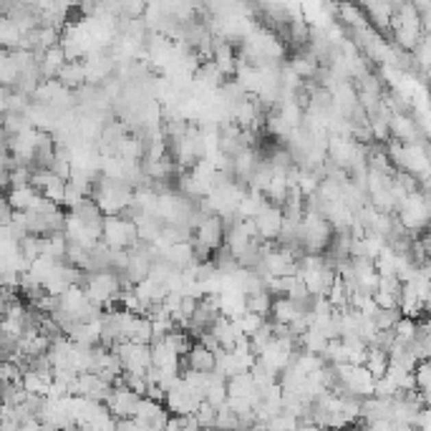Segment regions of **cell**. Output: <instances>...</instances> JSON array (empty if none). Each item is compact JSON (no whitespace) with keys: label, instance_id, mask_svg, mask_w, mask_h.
<instances>
[{"label":"cell","instance_id":"cell-1","mask_svg":"<svg viewBox=\"0 0 431 431\" xmlns=\"http://www.w3.org/2000/svg\"><path fill=\"white\" fill-rule=\"evenodd\" d=\"M225 235H227V227H225L222 214H212L195 230V240L192 243H199L204 247H210V250H217V247L225 245Z\"/></svg>","mask_w":431,"mask_h":431},{"label":"cell","instance_id":"cell-2","mask_svg":"<svg viewBox=\"0 0 431 431\" xmlns=\"http://www.w3.org/2000/svg\"><path fill=\"white\" fill-rule=\"evenodd\" d=\"M141 401V393H136L129 386H114L111 396L106 399V406L116 419H124V416H136V406Z\"/></svg>","mask_w":431,"mask_h":431},{"label":"cell","instance_id":"cell-3","mask_svg":"<svg viewBox=\"0 0 431 431\" xmlns=\"http://www.w3.org/2000/svg\"><path fill=\"white\" fill-rule=\"evenodd\" d=\"M255 222H258V230H260V237H262V240H278L282 232V225H285L282 207H278V204H267L265 210L255 217Z\"/></svg>","mask_w":431,"mask_h":431},{"label":"cell","instance_id":"cell-4","mask_svg":"<svg viewBox=\"0 0 431 431\" xmlns=\"http://www.w3.org/2000/svg\"><path fill=\"white\" fill-rule=\"evenodd\" d=\"M391 136H393V139L404 141V144L423 139L419 121H414V119L408 116V114H393V116H391Z\"/></svg>","mask_w":431,"mask_h":431},{"label":"cell","instance_id":"cell-5","mask_svg":"<svg viewBox=\"0 0 431 431\" xmlns=\"http://www.w3.org/2000/svg\"><path fill=\"white\" fill-rule=\"evenodd\" d=\"M58 81H61L66 88L76 91L79 86H84V81H88V66L76 61V58H71V61H66V66L58 71Z\"/></svg>","mask_w":431,"mask_h":431},{"label":"cell","instance_id":"cell-6","mask_svg":"<svg viewBox=\"0 0 431 431\" xmlns=\"http://www.w3.org/2000/svg\"><path fill=\"white\" fill-rule=\"evenodd\" d=\"M40 189H36L28 182V184H13V187L5 189V199H8L16 210H33V204L38 199Z\"/></svg>","mask_w":431,"mask_h":431},{"label":"cell","instance_id":"cell-7","mask_svg":"<svg viewBox=\"0 0 431 431\" xmlns=\"http://www.w3.org/2000/svg\"><path fill=\"white\" fill-rule=\"evenodd\" d=\"M187 363L189 369H197V371H214L217 369V353L207 348L204 343L195 341L192 345V351L187 353Z\"/></svg>","mask_w":431,"mask_h":431},{"label":"cell","instance_id":"cell-8","mask_svg":"<svg viewBox=\"0 0 431 431\" xmlns=\"http://www.w3.org/2000/svg\"><path fill=\"white\" fill-rule=\"evenodd\" d=\"M366 369L373 373V378H384L391 369V353L389 348H381V345H369V356H366Z\"/></svg>","mask_w":431,"mask_h":431},{"label":"cell","instance_id":"cell-9","mask_svg":"<svg viewBox=\"0 0 431 431\" xmlns=\"http://www.w3.org/2000/svg\"><path fill=\"white\" fill-rule=\"evenodd\" d=\"M273 303H275V295L267 288H260L255 293H247V310L252 313H260L270 318V310H273Z\"/></svg>","mask_w":431,"mask_h":431},{"label":"cell","instance_id":"cell-10","mask_svg":"<svg viewBox=\"0 0 431 431\" xmlns=\"http://www.w3.org/2000/svg\"><path fill=\"white\" fill-rule=\"evenodd\" d=\"M404 318V310L401 308H378L373 313V323H376L378 330H389L396 328V323Z\"/></svg>","mask_w":431,"mask_h":431},{"label":"cell","instance_id":"cell-11","mask_svg":"<svg viewBox=\"0 0 431 431\" xmlns=\"http://www.w3.org/2000/svg\"><path fill=\"white\" fill-rule=\"evenodd\" d=\"M265 315H260V313H252V310H247L245 315H240V318H235V323H237V328L243 330L245 336H255L262 325H265Z\"/></svg>","mask_w":431,"mask_h":431},{"label":"cell","instance_id":"cell-12","mask_svg":"<svg viewBox=\"0 0 431 431\" xmlns=\"http://www.w3.org/2000/svg\"><path fill=\"white\" fill-rule=\"evenodd\" d=\"M195 414H197V419H199V423H202V426H217V414H220V408L204 399Z\"/></svg>","mask_w":431,"mask_h":431}]
</instances>
